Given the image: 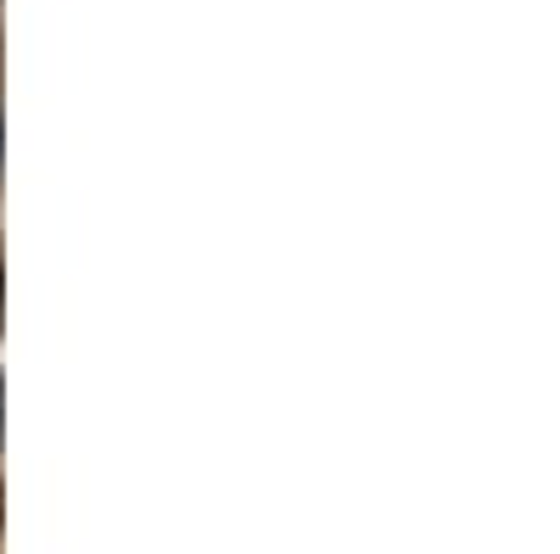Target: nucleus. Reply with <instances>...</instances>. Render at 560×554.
Masks as SVG:
<instances>
[{"label": "nucleus", "instance_id": "f257e3e1", "mask_svg": "<svg viewBox=\"0 0 560 554\" xmlns=\"http://www.w3.org/2000/svg\"><path fill=\"white\" fill-rule=\"evenodd\" d=\"M0 297H7V286H0Z\"/></svg>", "mask_w": 560, "mask_h": 554}]
</instances>
